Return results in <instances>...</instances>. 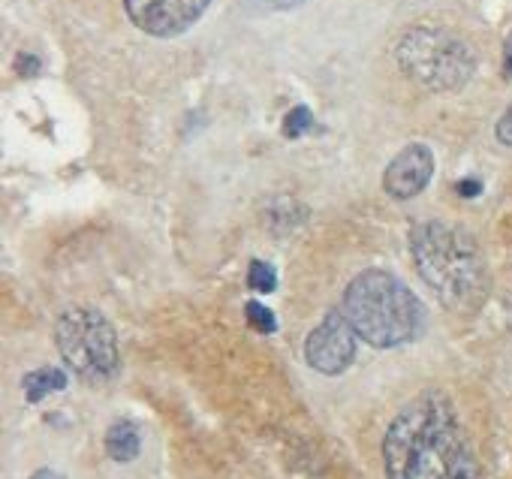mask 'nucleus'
<instances>
[{"label":"nucleus","mask_w":512,"mask_h":479,"mask_svg":"<svg viewBox=\"0 0 512 479\" xmlns=\"http://www.w3.org/2000/svg\"><path fill=\"white\" fill-rule=\"evenodd\" d=\"M130 22L157 40L187 34L211 7V0H121Z\"/></svg>","instance_id":"0eeeda50"},{"label":"nucleus","mask_w":512,"mask_h":479,"mask_svg":"<svg viewBox=\"0 0 512 479\" xmlns=\"http://www.w3.org/2000/svg\"><path fill=\"white\" fill-rule=\"evenodd\" d=\"M311 127H314L311 109H308V106H296V109L287 115V121H284V136H287V139H299V136H305Z\"/></svg>","instance_id":"ddd939ff"},{"label":"nucleus","mask_w":512,"mask_h":479,"mask_svg":"<svg viewBox=\"0 0 512 479\" xmlns=\"http://www.w3.org/2000/svg\"><path fill=\"white\" fill-rule=\"evenodd\" d=\"M464 199H473V196H479L482 193V184L479 181H473V178H467V181H458V187H455Z\"/></svg>","instance_id":"f3484780"},{"label":"nucleus","mask_w":512,"mask_h":479,"mask_svg":"<svg viewBox=\"0 0 512 479\" xmlns=\"http://www.w3.org/2000/svg\"><path fill=\"white\" fill-rule=\"evenodd\" d=\"M410 257L428 290L455 314H470L485 302L488 266L476 238L446 220H422L410 232Z\"/></svg>","instance_id":"f03ea898"},{"label":"nucleus","mask_w":512,"mask_h":479,"mask_svg":"<svg viewBox=\"0 0 512 479\" xmlns=\"http://www.w3.org/2000/svg\"><path fill=\"white\" fill-rule=\"evenodd\" d=\"M244 320L250 323V329H256L260 335H275V332H278V317H275V311L266 308L263 302H256V299H250V302L244 305Z\"/></svg>","instance_id":"9b49d317"},{"label":"nucleus","mask_w":512,"mask_h":479,"mask_svg":"<svg viewBox=\"0 0 512 479\" xmlns=\"http://www.w3.org/2000/svg\"><path fill=\"white\" fill-rule=\"evenodd\" d=\"M341 311L353 323L356 335L377 350H392L416 341L428 323L419 296L386 269L359 272L344 290Z\"/></svg>","instance_id":"7ed1b4c3"},{"label":"nucleus","mask_w":512,"mask_h":479,"mask_svg":"<svg viewBox=\"0 0 512 479\" xmlns=\"http://www.w3.org/2000/svg\"><path fill=\"white\" fill-rule=\"evenodd\" d=\"M296 4H302V0H275V7H281V10H287V7H296Z\"/></svg>","instance_id":"6ab92c4d"},{"label":"nucleus","mask_w":512,"mask_h":479,"mask_svg":"<svg viewBox=\"0 0 512 479\" xmlns=\"http://www.w3.org/2000/svg\"><path fill=\"white\" fill-rule=\"evenodd\" d=\"M431 175H434V154H431V148L422 145V142H413L404 151H398V157L386 166L383 190L392 199L407 202V199L419 196L428 187Z\"/></svg>","instance_id":"6e6552de"},{"label":"nucleus","mask_w":512,"mask_h":479,"mask_svg":"<svg viewBox=\"0 0 512 479\" xmlns=\"http://www.w3.org/2000/svg\"><path fill=\"white\" fill-rule=\"evenodd\" d=\"M55 344L67 368L91 386H103L121 371L118 335L94 308H67L55 323Z\"/></svg>","instance_id":"39448f33"},{"label":"nucleus","mask_w":512,"mask_h":479,"mask_svg":"<svg viewBox=\"0 0 512 479\" xmlns=\"http://www.w3.org/2000/svg\"><path fill=\"white\" fill-rule=\"evenodd\" d=\"M43 67H40V58L37 55H16V73L22 76V79H34L37 73H40Z\"/></svg>","instance_id":"4468645a"},{"label":"nucleus","mask_w":512,"mask_h":479,"mask_svg":"<svg viewBox=\"0 0 512 479\" xmlns=\"http://www.w3.org/2000/svg\"><path fill=\"white\" fill-rule=\"evenodd\" d=\"M494 136H497L500 145L512 148V103H509V109L500 115V121H497V127H494Z\"/></svg>","instance_id":"2eb2a0df"},{"label":"nucleus","mask_w":512,"mask_h":479,"mask_svg":"<svg viewBox=\"0 0 512 479\" xmlns=\"http://www.w3.org/2000/svg\"><path fill=\"white\" fill-rule=\"evenodd\" d=\"M103 446H106V455L118 464H130L139 458L142 452V434H139V425L130 422V419H118L106 428V437H103Z\"/></svg>","instance_id":"1a4fd4ad"},{"label":"nucleus","mask_w":512,"mask_h":479,"mask_svg":"<svg viewBox=\"0 0 512 479\" xmlns=\"http://www.w3.org/2000/svg\"><path fill=\"white\" fill-rule=\"evenodd\" d=\"M503 79L512 82V31L503 40Z\"/></svg>","instance_id":"dca6fc26"},{"label":"nucleus","mask_w":512,"mask_h":479,"mask_svg":"<svg viewBox=\"0 0 512 479\" xmlns=\"http://www.w3.org/2000/svg\"><path fill=\"white\" fill-rule=\"evenodd\" d=\"M395 61L410 82L434 94H449L464 88L476 70L473 49L458 34L428 25L410 28L398 40Z\"/></svg>","instance_id":"20e7f679"},{"label":"nucleus","mask_w":512,"mask_h":479,"mask_svg":"<svg viewBox=\"0 0 512 479\" xmlns=\"http://www.w3.org/2000/svg\"><path fill=\"white\" fill-rule=\"evenodd\" d=\"M356 341H359V335H356L353 323L347 320V314L329 311L326 320L317 329H311V335L305 341V359L317 374L338 377L353 365Z\"/></svg>","instance_id":"423d86ee"},{"label":"nucleus","mask_w":512,"mask_h":479,"mask_svg":"<svg viewBox=\"0 0 512 479\" xmlns=\"http://www.w3.org/2000/svg\"><path fill=\"white\" fill-rule=\"evenodd\" d=\"M31 479H67L64 473H58V470H52V467H40Z\"/></svg>","instance_id":"a211bd4d"},{"label":"nucleus","mask_w":512,"mask_h":479,"mask_svg":"<svg viewBox=\"0 0 512 479\" xmlns=\"http://www.w3.org/2000/svg\"><path fill=\"white\" fill-rule=\"evenodd\" d=\"M386 479H482L455 404L428 389L398 410L383 437Z\"/></svg>","instance_id":"f257e3e1"},{"label":"nucleus","mask_w":512,"mask_h":479,"mask_svg":"<svg viewBox=\"0 0 512 479\" xmlns=\"http://www.w3.org/2000/svg\"><path fill=\"white\" fill-rule=\"evenodd\" d=\"M67 386H70L67 371L64 368H52V365L25 374V380H22V392H25L28 404H40L43 398H49L52 392H64Z\"/></svg>","instance_id":"9d476101"},{"label":"nucleus","mask_w":512,"mask_h":479,"mask_svg":"<svg viewBox=\"0 0 512 479\" xmlns=\"http://www.w3.org/2000/svg\"><path fill=\"white\" fill-rule=\"evenodd\" d=\"M247 287L253 293H260V296H269V293L278 290V272L269 263H263V260H253L250 272H247Z\"/></svg>","instance_id":"f8f14e48"}]
</instances>
